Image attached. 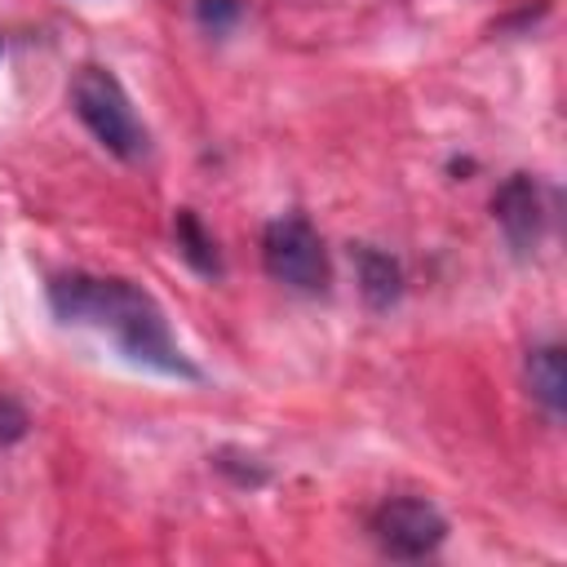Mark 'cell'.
Returning a JSON list of instances; mask_svg holds the SVG:
<instances>
[{
  "label": "cell",
  "instance_id": "6da1fadb",
  "mask_svg": "<svg viewBox=\"0 0 567 567\" xmlns=\"http://www.w3.org/2000/svg\"><path fill=\"white\" fill-rule=\"evenodd\" d=\"M49 306L62 323H84V328L106 332L115 350L133 363H146L155 372L186 377V381L199 377V368L173 341L159 301L133 279H111V275L102 279V275L71 270V275L49 279Z\"/></svg>",
  "mask_w": 567,
  "mask_h": 567
},
{
  "label": "cell",
  "instance_id": "7a4b0ae2",
  "mask_svg": "<svg viewBox=\"0 0 567 567\" xmlns=\"http://www.w3.org/2000/svg\"><path fill=\"white\" fill-rule=\"evenodd\" d=\"M71 106L80 115V124L120 159H142L151 151V133L137 120L124 84L106 71V66H80L71 80Z\"/></svg>",
  "mask_w": 567,
  "mask_h": 567
},
{
  "label": "cell",
  "instance_id": "3957f363",
  "mask_svg": "<svg viewBox=\"0 0 567 567\" xmlns=\"http://www.w3.org/2000/svg\"><path fill=\"white\" fill-rule=\"evenodd\" d=\"M261 261H266L270 279H279L284 288H297V292H323L332 279L328 248L301 213H284L261 230Z\"/></svg>",
  "mask_w": 567,
  "mask_h": 567
},
{
  "label": "cell",
  "instance_id": "277c9868",
  "mask_svg": "<svg viewBox=\"0 0 567 567\" xmlns=\"http://www.w3.org/2000/svg\"><path fill=\"white\" fill-rule=\"evenodd\" d=\"M372 536L390 558H425L443 545L447 523L421 496H394L372 514Z\"/></svg>",
  "mask_w": 567,
  "mask_h": 567
},
{
  "label": "cell",
  "instance_id": "5b68a950",
  "mask_svg": "<svg viewBox=\"0 0 567 567\" xmlns=\"http://www.w3.org/2000/svg\"><path fill=\"white\" fill-rule=\"evenodd\" d=\"M492 217L501 221L514 252H532L540 244V230H545V199H540L536 177H527V173L505 177L492 195Z\"/></svg>",
  "mask_w": 567,
  "mask_h": 567
},
{
  "label": "cell",
  "instance_id": "8992f818",
  "mask_svg": "<svg viewBox=\"0 0 567 567\" xmlns=\"http://www.w3.org/2000/svg\"><path fill=\"white\" fill-rule=\"evenodd\" d=\"M350 257H354V266H359L363 301H368L372 310H390V306L399 301V292H403V270H399V261H394L390 252L372 248V244H354Z\"/></svg>",
  "mask_w": 567,
  "mask_h": 567
},
{
  "label": "cell",
  "instance_id": "52a82bcc",
  "mask_svg": "<svg viewBox=\"0 0 567 567\" xmlns=\"http://www.w3.org/2000/svg\"><path fill=\"white\" fill-rule=\"evenodd\" d=\"M527 385L532 394L558 416L567 408V368H563V346H536L527 354Z\"/></svg>",
  "mask_w": 567,
  "mask_h": 567
},
{
  "label": "cell",
  "instance_id": "ba28073f",
  "mask_svg": "<svg viewBox=\"0 0 567 567\" xmlns=\"http://www.w3.org/2000/svg\"><path fill=\"white\" fill-rule=\"evenodd\" d=\"M173 235H177L182 257H186V261H190L199 275H221L217 244L204 235V226H199V217H195L190 208H177V217H173Z\"/></svg>",
  "mask_w": 567,
  "mask_h": 567
},
{
  "label": "cell",
  "instance_id": "9c48e42d",
  "mask_svg": "<svg viewBox=\"0 0 567 567\" xmlns=\"http://www.w3.org/2000/svg\"><path fill=\"white\" fill-rule=\"evenodd\" d=\"M195 18L204 31H230L244 18V0H195Z\"/></svg>",
  "mask_w": 567,
  "mask_h": 567
},
{
  "label": "cell",
  "instance_id": "30bf717a",
  "mask_svg": "<svg viewBox=\"0 0 567 567\" xmlns=\"http://www.w3.org/2000/svg\"><path fill=\"white\" fill-rule=\"evenodd\" d=\"M22 434H27V412L9 394H0V443H13Z\"/></svg>",
  "mask_w": 567,
  "mask_h": 567
}]
</instances>
